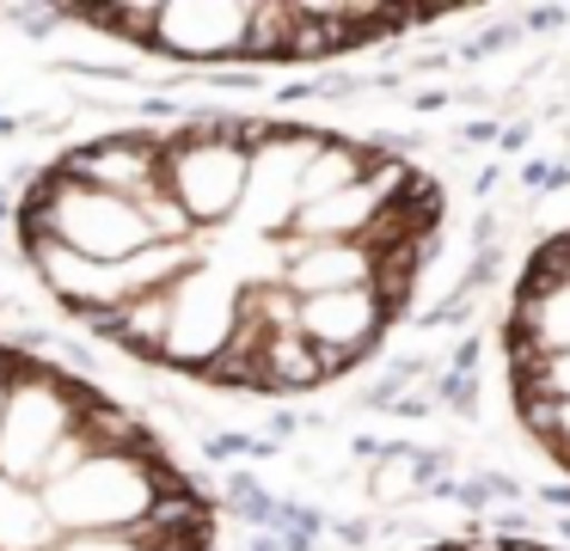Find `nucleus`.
<instances>
[{"label":"nucleus","instance_id":"2","mask_svg":"<svg viewBox=\"0 0 570 551\" xmlns=\"http://www.w3.org/2000/svg\"><path fill=\"white\" fill-rule=\"evenodd\" d=\"M0 551H215V502L129 404L0 343Z\"/></svg>","mask_w":570,"mask_h":551},{"label":"nucleus","instance_id":"3","mask_svg":"<svg viewBox=\"0 0 570 551\" xmlns=\"http://www.w3.org/2000/svg\"><path fill=\"white\" fill-rule=\"evenodd\" d=\"M68 19L178 61H325L417 31V7L344 0H203V7H75Z\"/></svg>","mask_w":570,"mask_h":551},{"label":"nucleus","instance_id":"5","mask_svg":"<svg viewBox=\"0 0 570 551\" xmlns=\"http://www.w3.org/2000/svg\"><path fill=\"white\" fill-rule=\"evenodd\" d=\"M430 551H552V545H533V539H448V545Z\"/></svg>","mask_w":570,"mask_h":551},{"label":"nucleus","instance_id":"1","mask_svg":"<svg viewBox=\"0 0 570 551\" xmlns=\"http://www.w3.org/2000/svg\"><path fill=\"white\" fill-rule=\"evenodd\" d=\"M19 252L75 325L222 392H320L411 313L442 190L381 141L271 117L111 129L19 196Z\"/></svg>","mask_w":570,"mask_h":551},{"label":"nucleus","instance_id":"4","mask_svg":"<svg viewBox=\"0 0 570 551\" xmlns=\"http://www.w3.org/2000/svg\"><path fill=\"white\" fill-rule=\"evenodd\" d=\"M509 399L546 460L570 478V227L528 257L503 318Z\"/></svg>","mask_w":570,"mask_h":551}]
</instances>
